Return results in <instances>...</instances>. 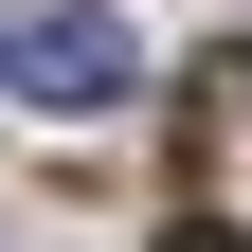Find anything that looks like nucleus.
I'll use <instances>...</instances> for the list:
<instances>
[{"label":"nucleus","mask_w":252,"mask_h":252,"mask_svg":"<svg viewBox=\"0 0 252 252\" xmlns=\"http://www.w3.org/2000/svg\"><path fill=\"white\" fill-rule=\"evenodd\" d=\"M162 252H252V234H234V216H162Z\"/></svg>","instance_id":"nucleus-2"},{"label":"nucleus","mask_w":252,"mask_h":252,"mask_svg":"<svg viewBox=\"0 0 252 252\" xmlns=\"http://www.w3.org/2000/svg\"><path fill=\"white\" fill-rule=\"evenodd\" d=\"M0 90L18 108H126L144 90V36L90 18V0H36V18H0Z\"/></svg>","instance_id":"nucleus-1"}]
</instances>
